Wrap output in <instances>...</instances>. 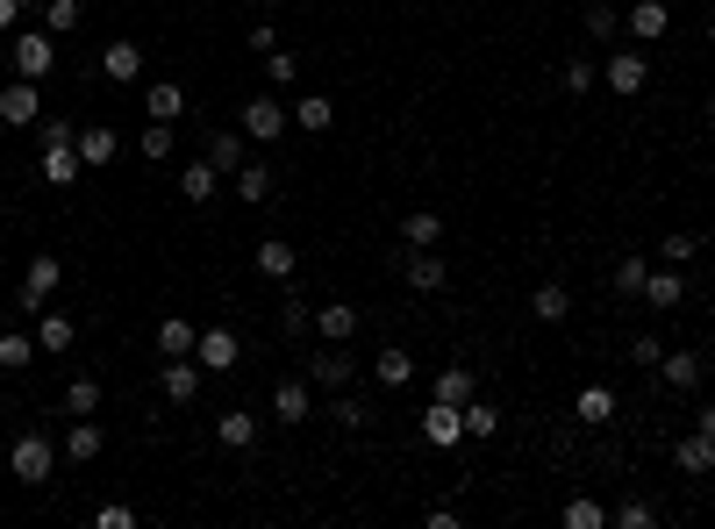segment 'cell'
I'll list each match as a JSON object with an SVG mask.
<instances>
[{
    "label": "cell",
    "mask_w": 715,
    "mask_h": 529,
    "mask_svg": "<svg viewBox=\"0 0 715 529\" xmlns=\"http://www.w3.org/2000/svg\"><path fill=\"white\" fill-rule=\"evenodd\" d=\"M51 465H58V444L43 437V429H22L15 444H8V473H15L22 487H43V479H51Z\"/></svg>",
    "instance_id": "1"
},
{
    "label": "cell",
    "mask_w": 715,
    "mask_h": 529,
    "mask_svg": "<svg viewBox=\"0 0 715 529\" xmlns=\"http://www.w3.org/2000/svg\"><path fill=\"white\" fill-rule=\"evenodd\" d=\"M65 279V265H58L51 251L29 257V273H22V293H15V315H43V301H51V287Z\"/></svg>",
    "instance_id": "2"
},
{
    "label": "cell",
    "mask_w": 715,
    "mask_h": 529,
    "mask_svg": "<svg viewBox=\"0 0 715 529\" xmlns=\"http://www.w3.org/2000/svg\"><path fill=\"white\" fill-rule=\"evenodd\" d=\"M308 387H329V393H337V387H351V379H358V358H351V351H343V343H323V351H308Z\"/></svg>",
    "instance_id": "3"
},
{
    "label": "cell",
    "mask_w": 715,
    "mask_h": 529,
    "mask_svg": "<svg viewBox=\"0 0 715 529\" xmlns=\"http://www.w3.org/2000/svg\"><path fill=\"white\" fill-rule=\"evenodd\" d=\"M287 108H279L273 101V93H251V101H243V137H251V143H279V137H287Z\"/></svg>",
    "instance_id": "4"
},
{
    "label": "cell",
    "mask_w": 715,
    "mask_h": 529,
    "mask_svg": "<svg viewBox=\"0 0 715 529\" xmlns=\"http://www.w3.org/2000/svg\"><path fill=\"white\" fill-rule=\"evenodd\" d=\"M51 65H58L51 29H15V72L22 79H51Z\"/></svg>",
    "instance_id": "5"
},
{
    "label": "cell",
    "mask_w": 715,
    "mask_h": 529,
    "mask_svg": "<svg viewBox=\"0 0 715 529\" xmlns=\"http://www.w3.org/2000/svg\"><path fill=\"white\" fill-rule=\"evenodd\" d=\"M601 86H609V93H623V101H637V93L651 86V65H644V51H615L609 65H601Z\"/></svg>",
    "instance_id": "6"
},
{
    "label": "cell",
    "mask_w": 715,
    "mask_h": 529,
    "mask_svg": "<svg viewBox=\"0 0 715 529\" xmlns=\"http://www.w3.org/2000/svg\"><path fill=\"white\" fill-rule=\"evenodd\" d=\"M0 122H8V129H36V122H43V93H36V79L0 86Z\"/></svg>",
    "instance_id": "7"
},
{
    "label": "cell",
    "mask_w": 715,
    "mask_h": 529,
    "mask_svg": "<svg viewBox=\"0 0 715 529\" xmlns=\"http://www.w3.org/2000/svg\"><path fill=\"white\" fill-rule=\"evenodd\" d=\"M108 451V437H101V423L93 415H72V429L58 437V458H72V465H93Z\"/></svg>",
    "instance_id": "8"
},
{
    "label": "cell",
    "mask_w": 715,
    "mask_h": 529,
    "mask_svg": "<svg viewBox=\"0 0 715 529\" xmlns=\"http://www.w3.org/2000/svg\"><path fill=\"white\" fill-rule=\"evenodd\" d=\"M423 437H429L437 451L465 444V408H451V401H437V393H429V408H423Z\"/></svg>",
    "instance_id": "9"
},
{
    "label": "cell",
    "mask_w": 715,
    "mask_h": 529,
    "mask_svg": "<svg viewBox=\"0 0 715 529\" xmlns=\"http://www.w3.org/2000/svg\"><path fill=\"white\" fill-rule=\"evenodd\" d=\"M237 329H201V343H193V365L201 373H237Z\"/></svg>",
    "instance_id": "10"
},
{
    "label": "cell",
    "mask_w": 715,
    "mask_h": 529,
    "mask_svg": "<svg viewBox=\"0 0 715 529\" xmlns=\"http://www.w3.org/2000/svg\"><path fill=\"white\" fill-rule=\"evenodd\" d=\"M158 387H165V401H179V408H193V401H201V365H187V358H165V373H158Z\"/></svg>",
    "instance_id": "11"
},
{
    "label": "cell",
    "mask_w": 715,
    "mask_h": 529,
    "mask_svg": "<svg viewBox=\"0 0 715 529\" xmlns=\"http://www.w3.org/2000/svg\"><path fill=\"white\" fill-rule=\"evenodd\" d=\"M623 29H630L637 43H658V36L673 29V8H665V0H637L630 15H623Z\"/></svg>",
    "instance_id": "12"
},
{
    "label": "cell",
    "mask_w": 715,
    "mask_h": 529,
    "mask_svg": "<svg viewBox=\"0 0 715 529\" xmlns=\"http://www.w3.org/2000/svg\"><path fill=\"white\" fill-rule=\"evenodd\" d=\"M401 243H409V251H437V243H443V215H437V207H409V215H401Z\"/></svg>",
    "instance_id": "13"
},
{
    "label": "cell",
    "mask_w": 715,
    "mask_h": 529,
    "mask_svg": "<svg viewBox=\"0 0 715 529\" xmlns=\"http://www.w3.org/2000/svg\"><path fill=\"white\" fill-rule=\"evenodd\" d=\"M273 415H279V423H293V429L315 415V393H308V379H279V387H273Z\"/></svg>",
    "instance_id": "14"
},
{
    "label": "cell",
    "mask_w": 715,
    "mask_h": 529,
    "mask_svg": "<svg viewBox=\"0 0 715 529\" xmlns=\"http://www.w3.org/2000/svg\"><path fill=\"white\" fill-rule=\"evenodd\" d=\"M315 337H323V343H351L358 337V307L351 301H323V307H315Z\"/></svg>",
    "instance_id": "15"
},
{
    "label": "cell",
    "mask_w": 715,
    "mask_h": 529,
    "mask_svg": "<svg viewBox=\"0 0 715 529\" xmlns=\"http://www.w3.org/2000/svg\"><path fill=\"white\" fill-rule=\"evenodd\" d=\"M701 373H708V365H701V351H665V358H658V379H665V387H680V393H694Z\"/></svg>",
    "instance_id": "16"
},
{
    "label": "cell",
    "mask_w": 715,
    "mask_h": 529,
    "mask_svg": "<svg viewBox=\"0 0 715 529\" xmlns=\"http://www.w3.org/2000/svg\"><path fill=\"white\" fill-rule=\"evenodd\" d=\"M193 343H201V329H193L187 315H165V323H158V358H193Z\"/></svg>",
    "instance_id": "17"
},
{
    "label": "cell",
    "mask_w": 715,
    "mask_h": 529,
    "mask_svg": "<svg viewBox=\"0 0 715 529\" xmlns=\"http://www.w3.org/2000/svg\"><path fill=\"white\" fill-rule=\"evenodd\" d=\"M243 143H251L243 129H215V137L201 143V158H208L215 172H243Z\"/></svg>",
    "instance_id": "18"
},
{
    "label": "cell",
    "mask_w": 715,
    "mask_h": 529,
    "mask_svg": "<svg viewBox=\"0 0 715 529\" xmlns=\"http://www.w3.org/2000/svg\"><path fill=\"white\" fill-rule=\"evenodd\" d=\"M258 273H265V279H293V273H301V251H293L287 237H265V243H258Z\"/></svg>",
    "instance_id": "19"
},
{
    "label": "cell",
    "mask_w": 715,
    "mask_h": 529,
    "mask_svg": "<svg viewBox=\"0 0 715 529\" xmlns=\"http://www.w3.org/2000/svg\"><path fill=\"white\" fill-rule=\"evenodd\" d=\"M443 279H451V265L437 251H409V293H443Z\"/></svg>",
    "instance_id": "20"
},
{
    "label": "cell",
    "mask_w": 715,
    "mask_h": 529,
    "mask_svg": "<svg viewBox=\"0 0 715 529\" xmlns=\"http://www.w3.org/2000/svg\"><path fill=\"white\" fill-rule=\"evenodd\" d=\"M215 444H222V451H251V444H258V415H251V408H229V415L215 423Z\"/></svg>",
    "instance_id": "21"
},
{
    "label": "cell",
    "mask_w": 715,
    "mask_h": 529,
    "mask_svg": "<svg viewBox=\"0 0 715 529\" xmlns=\"http://www.w3.org/2000/svg\"><path fill=\"white\" fill-rule=\"evenodd\" d=\"M308 329H315V307H308V301H301V287L287 279V301H279V337H287V343H301Z\"/></svg>",
    "instance_id": "22"
},
{
    "label": "cell",
    "mask_w": 715,
    "mask_h": 529,
    "mask_svg": "<svg viewBox=\"0 0 715 529\" xmlns=\"http://www.w3.org/2000/svg\"><path fill=\"white\" fill-rule=\"evenodd\" d=\"M673 465H680L687 479H708V465H715V444H708V437L694 429V437H680V444H673Z\"/></svg>",
    "instance_id": "23"
},
{
    "label": "cell",
    "mask_w": 715,
    "mask_h": 529,
    "mask_svg": "<svg viewBox=\"0 0 715 529\" xmlns=\"http://www.w3.org/2000/svg\"><path fill=\"white\" fill-rule=\"evenodd\" d=\"M143 108H151V122H179V115H187V86H179V79H158L151 93H143Z\"/></svg>",
    "instance_id": "24"
},
{
    "label": "cell",
    "mask_w": 715,
    "mask_h": 529,
    "mask_svg": "<svg viewBox=\"0 0 715 529\" xmlns=\"http://www.w3.org/2000/svg\"><path fill=\"white\" fill-rule=\"evenodd\" d=\"M329 423H343V429H373V423H379V408L365 401V393H343V387H337V401H329Z\"/></svg>",
    "instance_id": "25"
},
{
    "label": "cell",
    "mask_w": 715,
    "mask_h": 529,
    "mask_svg": "<svg viewBox=\"0 0 715 529\" xmlns=\"http://www.w3.org/2000/svg\"><path fill=\"white\" fill-rule=\"evenodd\" d=\"M101 72H108V79H122V86H129V79H137V72H143V51H137V43H129V36H115V43H108V51H101Z\"/></svg>",
    "instance_id": "26"
},
{
    "label": "cell",
    "mask_w": 715,
    "mask_h": 529,
    "mask_svg": "<svg viewBox=\"0 0 715 529\" xmlns=\"http://www.w3.org/2000/svg\"><path fill=\"white\" fill-rule=\"evenodd\" d=\"M644 301H651V307H680V301H687V279H680V265H665V273L651 265V279H644Z\"/></svg>",
    "instance_id": "27"
},
{
    "label": "cell",
    "mask_w": 715,
    "mask_h": 529,
    "mask_svg": "<svg viewBox=\"0 0 715 529\" xmlns=\"http://www.w3.org/2000/svg\"><path fill=\"white\" fill-rule=\"evenodd\" d=\"M529 315H537V323H565V315H573V293H565L559 279H544V287L529 293Z\"/></svg>",
    "instance_id": "28"
},
{
    "label": "cell",
    "mask_w": 715,
    "mask_h": 529,
    "mask_svg": "<svg viewBox=\"0 0 715 529\" xmlns=\"http://www.w3.org/2000/svg\"><path fill=\"white\" fill-rule=\"evenodd\" d=\"M36 351L65 358V351H72V315H51V307H43V315H36Z\"/></svg>",
    "instance_id": "29"
},
{
    "label": "cell",
    "mask_w": 715,
    "mask_h": 529,
    "mask_svg": "<svg viewBox=\"0 0 715 529\" xmlns=\"http://www.w3.org/2000/svg\"><path fill=\"white\" fill-rule=\"evenodd\" d=\"M373 379H379V387H409V379H415V358L401 351V343H387V351L373 358Z\"/></svg>",
    "instance_id": "30"
},
{
    "label": "cell",
    "mask_w": 715,
    "mask_h": 529,
    "mask_svg": "<svg viewBox=\"0 0 715 529\" xmlns=\"http://www.w3.org/2000/svg\"><path fill=\"white\" fill-rule=\"evenodd\" d=\"M215 179H222V172H215V165H208V158H193V165H187V172H179V193H187V201H193V207H201V201H215Z\"/></svg>",
    "instance_id": "31"
},
{
    "label": "cell",
    "mask_w": 715,
    "mask_h": 529,
    "mask_svg": "<svg viewBox=\"0 0 715 529\" xmlns=\"http://www.w3.org/2000/svg\"><path fill=\"white\" fill-rule=\"evenodd\" d=\"M437 401L465 408V401H473V365H443V373H437Z\"/></svg>",
    "instance_id": "32"
},
{
    "label": "cell",
    "mask_w": 715,
    "mask_h": 529,
    "mask_svg": "<svg viewBox=\"0 0 715 529\" xmlns=\"http://www.w3.org/2000/svg\"><path fill=\"white\" fill-rule=\"evenodd\" d=\"M465 437H479V444H487V437H501V408H494V401H479V393L465 401Z\"/></svg>",
    "instance_id": "33"
},
{
    "label": "cell",
    "mask_w": 715,
    "mask_h": 529,
    "mask_svg": "<svg viewBox=\"0 0 715 529\" xmlns=\"http://www.w3.org/2000/svg\"><path fill=\"white\" fill-rule=\"evenodd\" d=\"M36 15H43V29H51V36H72L86 22V8H79V0H43Z\"/></svg>",
    "instance_id": "34"
},
{
    "label": "cell",
    "mask_w": 715,
    "mask_h": 529,
    "mask_svg": "<svg viewBox=\"0 0 715 529\" xmlns=\"http://www.w3.org/2000/svg\"><path fill=\"white\" fill-rule=\"evenodd\" d=\"M573 415H579V423H615V393L609 387H579Z\"/></svg>",
    "instance_id": "35"
},
{
    "label": "cell",
    "mask_w": 715,
    "mask_h": 529,
    "mask_svg": "<svg viewBox=\"0 0 715 529\" xmlns=\"http://www.w3.org/2000/svg\"><path fill=\"white\" fill-rule=\"evenodd\" d=\"M115 151H122L115 129H79V158H86V165H115Z\"/></svg>",
    "instance_id": "36"
},
{
    "label": "cell",
    "mask_w": 715,
    "mask_h": 529,
    "mask_svg": "<svg viewBox=\"0 0 715 529\" xmlns=\"http://www.w3.org/2000/svg\"><path fill=\"white\" fill-rule=\"evenodd\" d=\"M101 408V379L93 373H72V387H65V415H93Z\"/></svg>",
    "instance_id": "37"
},
{
    "label": "cell",
    "mask_w": 715,
    "mask_h": 529,
    "mask_svg": "<svg viewBox=\"0 0 715 529\" xmlns=\"http://www.w3.org/2000/svg\"><path fill=\"white\" fill-rule=\"evenodd\" d=\"M29 358H36V337H22V329H0V373H22Z\"/></svg>",
    "instance_id": "38"
},
{
    "label": "cell",
    "mask_w": 715,
    "mask_h": 529,
    "mask_svg": "<svg viewBox=\"0 0 715 529\" xmlns=\"http://www.w3.org/2000/svg\"><path fill=\"white\" fill-rule=\"evenodd\" d=\"M293 122H301L308 137H323L329 122H337V108H329V101H323V93H301V108H293Z\"/></svg>",
    "instance_id": "39"
},
{
    "label": "cell",
    "mask_w": 715,
    "mask_h": 529,
    "mask_svg": "<svg viewBox=\"0 0 715 529\" xmlns=\"http://www.w3.org/2000/svg\"><path fill=\"white\" fill-rule=\"evenodd\" d=\"M615 29H623V15L609 0H587V43H615Z\"/></svg>",
    "instance_id": "40"
},
{
    "label": "cell",
    "mask_w": 715,
    "mask_h": 529,
    "mask_svg": "<svg viewBox=\"0 0 715 529\" xmlns=\"http://www.w3.org/2000/svg\"><path fill=\"white\" fill-rule=\"evenodd\" d=\"M237 193H243V207H265V201H273V172H265V165H243L237 172Z\"/></svg>",
    "instance_id": "41"
},
{
    "label": "cell",
    "mask_w": 715,
    "mask_h": 529,
    "mask_svg": "<svg viewBox=\"0 0 715 529\" xmlns=\"http://www.w3.org/2000/svg\"><path fill=\"white\" fill-rule=\"evenodd\" d=\"M644 279H651V257L644 251L615 257V293H644Z\"/></svg>",
    "instance_id": "42"
},
{
    "label": "cell",
    "mask_w": 715,
    "mask_h": 529,
    "mask_svg": "<svg viewBox=\"0 0 715 529\" xmlns=\"http://www.w3.org/2000/svg\"><path fill=\"white\" fill-rule=\"evenodd\" d=\"M559 86L573 93V101H587V86H601V65H594V58H573V65L559 72Z\"/></svg>",
    "instance_id": "43"
},
{
    "label": "cell",
    "mask_w": 715,
    "mask_h": 529,
    "mask_svg": "<svg viewBox=\"0 0 715 529\" xmlns=\"http://www.w3.org/2000/svg\"><path fill=\"white\" fill-rule=\"evenodd\" d=\"M565 529H609V508H601L594 494H579V501H565Z\"/></svg>",
    "instance_id": "44"
},
{
    "label": "cell",
    "mask_w": 715,
    "mask_h": 529,
    "mask_svg": "<svg viewBox=\"0 0 715 529\" xmlns=\"http://www.w3.org/2000/svg\"><path fill=\"white\" fill-rule=\"evenodd\" d=\"M172 143H179V129H172V122H151V129L137 137V151L151 158V165H165V158H172Z\"/></svg>",
    "instance_id": "45"
},
{
    "label": "cell",
    "mask_w": 715,
    "mask_h": 529,
    "mask_svg": "<svg viewBox=\"0 0 715 529\" xmlns=\"http://www.w3.org/2000/svg\"><path fill=\"white\" fill-rule=\"evenodd\" d=\"M658 257H665V265H694V257H701V237H687V229H673V237L658 243Z\"/></svg>",
    "instance_id": "46"
},
{
    "label": "cell",
    "mask_w": 715,
    "mask_h": 529,
    "mask_svg": "<svg viewBox=\"0 0 715 529\" xmlns=\"http://www.w3.org/2000/svg\"><path fill=\"white\" fill-rule=\"evenodd\" d=\"M609 522H615V529H651V522H658V508H651V501H623Z\"/></svg>",
    "instance_id": "47"
},
{
    "label": "cell",
    "mask_w": 715,
    "mask_h": 529,
    "mask_svg": "<svg viewBox=\"0 0 715 529\" xmlns=\"http://www.w3.org/2000/svg\"><path fill=\"white\" fill-rule=\"evenodd\" d=\"M265 79H279V86H293V79H301V65H293V58H287V51H265Z\"/></svg>",
    "instance_id": "48"
},
{
    "label": "cell",
    "mask_w": 715,
    "mask_h": 529,
    "mask_svg": "<svg viewBox=\"0 0 715 529\" xmlns=\"http://www.w3.org/2000/svg\"><path fill=\"white\" fill-rule=\"evenodd\" d=\"M630 358H637V365H658V358H665V343H658V337H651V329H644V337L630 343Z\"/></svg>",
    "instance_id": "49"
},
{
    "label": "cell",
    "mask_w": 715,
    "mask_h": 529,
    "mask_svg": "<svg viewBox=\"0 0 715 529\" xmlns=\"http://www.w3.org/2000/svg\"><path fill=\"white\" fill-rule=\"evenodd\" d=\"M129 522H137V508H122V501H108V508H101V529H129Z\"/></svg>",
    "instance_id": "50"
},
{
    "label": "cell",
    "mask_w": 715,
    "mask_h": 529,
    "mask_svg": "<svg viewBox=\"0 0 715 529\" xmlns=\"http://www.w3.org/2000/svg\"><path fill=\"white\" fill-rule=\"evenodd\" d=\"M251 51H279V29H273V22H251Z\"/></svg>",
    "instance_id": "51"
},
{
    "label": "cell",
    "mask_w": 715,
    "mask_h": 529,
    "mask_svg": "<svg viewBox=\"0 0 715 529\" xmlns=\"http://www.w3.org/2000/svg\"><path fill=\"white\" fill-rule=\"evenodd\" d=\"M15 22H22V8H15V0H0V36H15Z\"/></svg>",
    "instance_id": "52"
},
{
    "label": "cell",
    "mask_w": 715,
    "mask_h": 529,
    "mask_svg": "<svg viewBox=\"0 0 715 529\" xmlns=\"http://www.w3.org/2000/svg\"><path fill=\"white\" fill-rule=\"evenodd\" d=\"M701 437H708V444H715V408H701Z\"/></svg>",
    "instance_id": "53"
},
{
    "label": "cell",
    "mask_w": 715,
    "mask_h": 529,
    "mask_svg": "<svg viewBox=\"0 0 715 529\" xmlns=\"http://www.w3.org/2000/svg\"><path fill=\"white\" fill-rule=\"evenodd\" d=\"M15 8H22V15H29V8H43V0H15Z\"/></svg>",
    "instance_id": "54"
},
{
    "label": "cell",
    "mask_w": 715,
    "mask_h": 529,
    "mask_svg": "<svg viewBox=\"0 0 715 529\" xmlns=\"http://www.w3.org/2000/svg\"><path fill=\"white\" fill-rule=\"evenodd\" d=\"M708 129H715V101H708Z\"/></svg>",
    "instance_id": "55"
},
{
    "label": "cell",
    "mask_w": 715,
    "mask_h": 529,
    "mask_svg": "<svg viewBox=\"0 0 715 529\" xmlns=\"http://www.w3.org/2000/svg\"><path fill=\"white\" fill-rule=\"evenodd\" d=\"M708 43H715V15H708Z\"/></svg>",
    "instance_id": "56"
},
{
    "label": "cell",
    "mask_w": 715,
    "mask_h": 529,
    "mask_svg": "<svg viewBox=\"0 0 715 529\" xmlns=\"http://www.w3.org/2000/svg\"><path fill=\"white\" fill-rule=\"evenodd\" d=\"M0 465H8V444H0Z\"/></svg>",
    "instance_id": "57"
},
{
    "label": "cell",
    "mask_w": 715,
    "mask_h": 529,
    "mask_svg": "<svg viewBox=\"0 0 715 529\" xmlns=\"http://www.w3.org/2000/svg\"><path fill=\"white\" fill-rule=\"evenodd\" d=\"M708 487H715V465H708Z\"/></svg>",
    "instance_id": "58"
},
{
    "label": "cell",
    "mask_w": 715,
    "mask_h": 529,
    "mask_svg": "<svg viewBox=\"0 0 715 529\" xmlns=\"http://www.w3.org/2000/svg\"><path fill=\"white\" fill-rule=\"evenodd\" d=\"M258 8H273V0H258Z\"/></svg>",
    "instance_id": "59"
}]
</instances>
